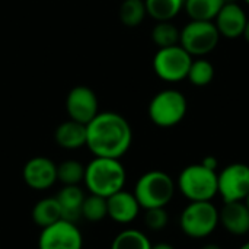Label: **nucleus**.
Returning <instances> with one entry per match:
<instances>
[{
	"label": "nucleus",
	"instance_id": "nucleus-1",
	"mask_svg": "<svg viewBox=\"0 0 249 249\" xmlns=\"http://www.w3.org/2000/svg\"><path fill=\"white\" fill-rule=\"evenodd\" d=\"M86 147L96 158L120 159L131 147V125L117 112H98V115L86 125Z\"/></svg>",
	"mask_w": 249,
	"mask_h": 249
},
{
	"label": "nucleus",
	"instance_id": "nucleus-2",
	"mask_svg": "<svg viewBox=\"0 0 249 249\" xmlns=\"http://www.w3.org/2000/svg\"><path fill=\"white\" fill-rule=\"evenodd\" d=\"M125 181L127 172L120 159L95 156L85 168L83 184L89 194L108 198L124 190Z\"/></svg>",
	"mask_w": 249,
	"mask_h": 249
},
{
	"label": "nucleus",
	"instance_id": "nucleus-3",
	"mask_svg": "<svg viewBox=\"0 0 249 249\" xmlns=\"http://www.w3.org/2000/svg\"><path fill=\"white\" fill-rule=\"evenodd\" d=\"M177 184L163 171H149L143 174L134 187V196L142 209L166 207L175 196Z\"/></svg>",
	"mask_w": 249,
	"mask_h": 249
},
{
	"label": "nucleus",
	"instance_id": "nucleus-4",
	"mask_svg": "<svg viewBox=\"0 0 249 249\" xmlns=\"http://www.w3.org/2000/svg\"><path fill=\"white\" fill-rule=\"evenodd\" d=\"M177 187L190 201H212L217 196V171L201 163L188 165L181 171Z\"/></svg>",
	"mask_w": 249,
	"mask_h": 249
},
{
	"label": "nucleus",
	"instance_id": "nucleus-5",
	"mask_svg": "<svg viewBox=\"0 0 249 249\" xmlns=\"http://www.w3.org/2000/svg\"><path fill=\"white\" fill-rule=\"evenodd\" d=\"M188 102L182 92L177 89H165L158 92L149 104V118L162 128L178 125L187 115Z\"/></svg>",
	"mask_w": 249,
	"mask_h": 249
},
{
	"label": "nucleus",
	"instance_id": "nucleus-6",
	"mask_svg": "<svg viewBox=\"0 0 249 249\" xmlns=\"http://www.w3.org/2000/svg\"><path fill=\"white\" fill-rule=\"evenodd\" d=\"M179 225L188 238H207L219 226V209L212 201H190L181 213Z\"/></svg>",
	"mask_w": 249,
	"mask_h": 249
},
{
	"label": "nucleus",
	"instance_id": "nucleus-7",
	"mask_svg": "<svg viewBox=\"0 0 249 249\" xmlns=\"http://www.w3.org/2000/svg\"><path fill=\"white\" fill-rule=\"evenodd\" d=\"M220 34L212 20H190L182 29L179 45L191 57H204L216 50Z\"/></svg>",
	"mask_w": 249,
	"mask_h": 249
},
{
	"label": "nucleus",
	"instance_id": "nucleus-8",
	"mask_svg": "<svg viewBox=\"0 0 249 249\" xmlns=\"http://www.w3.org/2000/svg\"><path fill=\"white\" fill-rule=\"evenodd\" d=\"M193 57L178 44L158 48L153 57V70L165 82H179L187 79Z\"/></svg>",
	"mask_w": 249,
	"mask_h": 249
},
{
	"label": "nucleus",
	"instance_id": "nucleus-9",
	"mask_svg": "<svg viewBox=\"0 0 249 249\" xmlns=\"http://www.w3.org/2000/svg\"><path fill=\"white\" fill-rule=\"evenodd\" d=\"M217 194L223 203L245 201L249 194V166L231 163L217 174Z\"/></svg>",
	"mask_w": 249,
	"mask_h": 249
},
{
	"label": "nucleus",
	"instance_id": "nucleus-10",
	"mask_svg": "<svg viewBox=\"0 0 249 249\" xmlns=\"http://www.w3.org/2000/svg\"><path fill=\"white\" fill-rule=\"evenodd\" d=\"M38 249H83V235L74 222L61 219L41 229Z\"/></svg>",
	"mask_w": 249,
	"mask_h": 249
},
{
	"label": "nucleus",
	"instance_id": "nucleus-11",
	"mask_svg": "<svg viewBox=\"0 0 249 249\" xmlns=\"http://www.w3.org/2000/svg\"><path fill=\"white\" fill-rule=\"evenodd\" d=\"M66 111L70 120L88 125L99 112L96 93L88 86L73 88L66 98Z\"/></svg>",
	"mask_w": 249,
	"mask_h": 249
},
{
	"label": "nucleus",
	"instance_id": "nucleus-12",
	"mask_svg": "<svg viewBox=\"0 0 249 249\" xmlns=\"http://www.w3.org/2000/svg\"><path fill=\"white\" fill-rule=\"evenodd\" d=\"M22 177L31 190L45 191L57 182V165L50 158L35 156L25 163Z\"/></svg>",
	"mask_w": 249,
	"mask_h": 249
},
{
	"label": "nucleus",
	"instance_id": "nucleus-13",
	"mask_svg": "<svg viewBox=\"0 0 249 249\" xmlns=\"http://www.w3.org/2000/svg\"><path fill=\"white\" fill-rule=\"evenodd\" d=\"M213 22L220 36H225L228 39H236L244 36L248 23V16L239 3H225Z\"/></svg>",
	"mask_w": 249,
	"mask_h": 249
},
{
	"label": "nucleus",
	"instance_id": "nucleus-14",
	"mask_svg": "<svg viewBox=\"0 0 249 249\" xmlns=\"http://www.w3.org/2000/svg\"><path fill=\"white\" fill-rule=\"evenodd\" d=\"M108 217L118 225H130L142 210L134 193L121 190L107 198Z\"/></svg>",
	"mask_w": 249,
	"mask_h": 249
},
{
	"label": "nucleus",
	"instance_id": "nucleus-15",
	"mask_svg": "<svg viewBox=\"0 0 249 249\" xmlns=\"http://www.w3.org/2000/svg\"><path fill=\"white\" fill-rule=\"evenodd\" d=\"M219 225L235 236L249 233V209L245 201L223 203L219 210Z\"/></svg>",
	"mask_w": 249,
	"mask_h": 249
},
{
	"label": "nucleus",
	"instance_id": "nucleus-16",
	"mask_svg": "<svg viewBox=\"0 0 249 249\" xmlns=\"http://www.w3.org/2000/svg\"><path fill=\"white\" fill-rule=\"evenodd\" d=\"M86 194L80 188V185H63L55 198L60 204L61 216L64 220L76 223L82 217V206Z\"/></svg>",
	"mask_w": 249,
	"mask_h": 249
},
{
	"label": "nucleus",
	"instance_id": "nucleus-17",
	"mask_svg": "<svg viewBox=\"0 0 249 249\" xmlns=\"http://www.w3.org/2000/svg\"><path fill=\"white\" fill-rule=\"evenodd\" d=\"M86 125L74 120H67L61 123L54 131L55 143L66 150H76L86 146Z\"/></svg>",
	"mask_w": 249,
	"mask_h": 249
},
{
	"label": "nucleus",
	"instance_id": "nucleus-18",
	"mask_svg": "<svg viewBox=\"0 0 249 249\" xmlns=\"http://www.w3.org/2000/svg\"><path fill=\"white\" fill-rule=\"evenodd\" d=\"M31 217L34 220V223L36 226H39L41 229L61 220L63 216H61V209H60L57 198L45 197V198H41L39 201H36L35 206L32 207Z\"/></svg>",
	"mask_w": 249,
	"mask_h": 249
},
{
	"label": "nucleus",
	"instance_id": "nucleus-19",
	"mask_svg": "<svg viewBox=\"0 0 249 249\" xmlns=\"http://www.w3.org/2000/svg\"><path fill=\"white\" fill-rule=\"evenodd\" d=\"M223 4V0H185L184 10L191 20L213 22Z\"/></svg>",
	"mask_w": 249,
	"mask_h": 249
},
{
	"label": "nucleus",
	"instance_id": "nucleus-20",
	"mask_svg": "<svg viewBox=\"0 0 249 249\" xmlns=\"http://www.w3.org/2000/svg\"><path fill=\"white\" fill-rule=\"evenodd\" d=\"M147 15L155 20H172L185 4V0H144Z\"/></svg>",
	"mask_w": 249,
	"mask_h": 249
},
{
	"label": "nucleus",
	"instance_id": "nucleus-21",
	"mask_svg": "<svg viewBox=\"0 0 249 249\" xmlns=\"http://www.w3.org/2000/svg\"><path fill=\"white\" fill-rule=\"evenodd\" d=\"M214 74H216V69L212 64V61H209L203 57H198V58L193 60L188 74H187V79L190 80L191 85H194L197 88H204L213 82Z\"/></svg>",
	"mask_w": 249,
	"mask_h": 249
},
{
	"label": "nucleus",
	"instance_id": "nucleus-22",
	"mask_svg": "<svg viewBox=\"0 0 249 249\" xmlns=\"http://www.w3.org/2000/svg\"><path fill=\"white\" fill-rule=\"evenodd\" d=\"M111 249H152V242L142 231L125 229L114 238Z\"/></svg>",
	"mask_w": 249,
	"mask_h": 249
},
{
	"label": "nucleus",
	"instance_id": "nucleus-23",
	"mask_svg": "<svg viewBox=\"0 0 249 249\" xmlns=\"http://www.w3.org/2000/svg\"><path fill=\"white\" fill-rule=\"evenodd\" d=\"M179 36H181V29H178V26H175L171 20L158 22L152 29V41L159 48L178 45Z\"/></svg>",
	"mask_w": 249,
	"mask_h": 249
},
{
	"label": "nucleus",
	"instance_id": "nucleus-24",
	"mask_svg": "<svg viewBox=\"0 0 249 249\" xmlns=\"http://www.w3.org/2000/svg\"><path fill=\"white\" fill-rule=\"evenodd\" d=\"M118 15L123 25L128 28L139 26L147 15L146 3L144 0H124L120 6Z\"/></svg>",
	"mask_w": 249,
	"mask_h": 249
},
{
	"label": "nucleus",
	"instance_id": "nucleus-25",
	"mask_svg": "<svg viewBox=\"0 0 249 249\" xmlns=\"http://www.w3.org/2000/svg\"><path fill=\"white\" fill-rule=\"evenodd\" d=\"M85 165L79 160L67 159L57 165V181L63 185H80L85 179Z\"/></svg>",
	"mask_w": 249,
	"mask_h": 249
},
{
	"label": "nucleus",
	"instance_id": "nucleus-26",
	"mask_svg": "<svg viewBox=\"0 0 249 249\" xmlns=\"http://www.w3.org/2000/svg\"><path fill=\"white\" fill-rule=\"evenodd\" d=\"M82 217L88 222L96 223L108 217V207H107V198L95 194H89L85 197L83 206H82Z\"/></svg>",
	"mask_w": 249,
	"mask_h": 249
},
{
	"label": "nucleus",
	"instance_id": "nucleus-27",
	"mask_svg": "<svg viewBox=\"0 0 249 249\" xmlns=\"http://www.w3.org/2000/svg\"><path fill=\"white\" fill-rule=\"evenodd\" d=\"M169 222V216L165 207H155V209H147L146 214H144V225L153 231V232H159L163 231L168 226Z\"/></svg>",
	"mask_w": 249,
	"mask_h": 249
},
{
	"label": "nucleus",
	"instance_id": "nucleus-28",
	"mask_svg": "<svg viewBox=\"0 0 249 249\" xmlns=\"http://www.w3.org/2000/svg\"><path fill=\"white\" fill-rule=\"evenodd\" d=\"M201 165H204L206 168H209V169H212V171H217V159L214 158V156H206L201 162H200Z\"/></svg>",
	"mask_w": 249,
	"mask_h": 249
},
{
	"label": "nucleus",
	"instance_id": "nucleus-29",
	"mask_svg": "<svg viewBox=\"0 0 249 249\" xmlns=\"http://www.w3.org/2000/svg\"><path fill=\"white\" fill-rule=\"evenodd\" d=\"M152 249H175L171 244H166V242H160V244H156V245H152Z\"/></svg>",
	"mask_w": 249,
	"mask_h": 249
},
{
	"label": "nucleus",
	"instance_id": "nucleus-30",
	"mask_svg": "<svg viewBox=\"0 0 249 249\" xmlns=\"http://www.w3.org/2000/svg\"><path fill=\"white\" fill-rule=\"evenodd\" d=\"M201 249H222L219 245H216V244H207V245H204Z\"/></svg>",
	"mask_w": 249,
	"mask_h": 249
},
{
	"label": "nucleus",
	"instance_id": "nucleus-31",
	"mask_svg": "<svg viewBox=\"0 0 249 249\" xmlns=\"http://www.w3.org/2000/svg\"><path fill=\"white\" fill-rule=\"evenodd\" d=\"M244 38H245V41L249 44V19L248 23H247V28H245V32H244Z\"/></svg>",
	"mask_w": 249,
	"mask_h": 249
},
{
	"label": "nucleus",
	"instance_id": "nucleus-32",
	"mask_svg": "<svg viewBox=\"0 0 249 249\" xmlns=\"http://www.w3.org/2000/svg\"><path fill=\"white\" fill-rule=\"evenodd\" d=\"M239 249H249V242H247V244H244V245H242V247H241V248Z\"/></svg>",
	"mask_w": 249,
	"mask_h": 249
},
{
	"label": "nucleus",
	"instance_id": "nucleus-33",
	"mask_svg": "<svg viewBox=\"0 0 249 249\" xmlns=\"http://www.w3.org/2000/svg\"><path fill=\"white\" fill-rule=\"evenodd\" d=\"M223 3H238V0H223Z\"/></svg>",
	"mask_w": 249,
	"mask_h": 249
},
{
	"label": "nucleus",
	"instance_id": "nucleus-34",
	"mask_svg": "<svg viewBox=\"0 0 249 249\" xmlns=\"http://www.w3.org/2000/svg\"><path fill=\"white\" fill-rule=\"evenodd\" d=\"M245 204H247V207L249 209V194H248V197L245 198Z\"/></svg>",
	"mask_w": 249,
	"mask_h": 249
},
{
	"label": "nucleus",
	"instance_id": "nucleus-35",
	"mask_svg": "<svg viewBox=\"0 0 249 249\" xmlns=\"http://www.w3.org/2000/svg\"><path fill=\"white\" fill-rule=\"evenodd\" d=\"M244 1H245V3H247V4H249V0H244Z\"/></svg>",
	"mask_w": 249,
	"mask_h": 249
}]
</instances>
